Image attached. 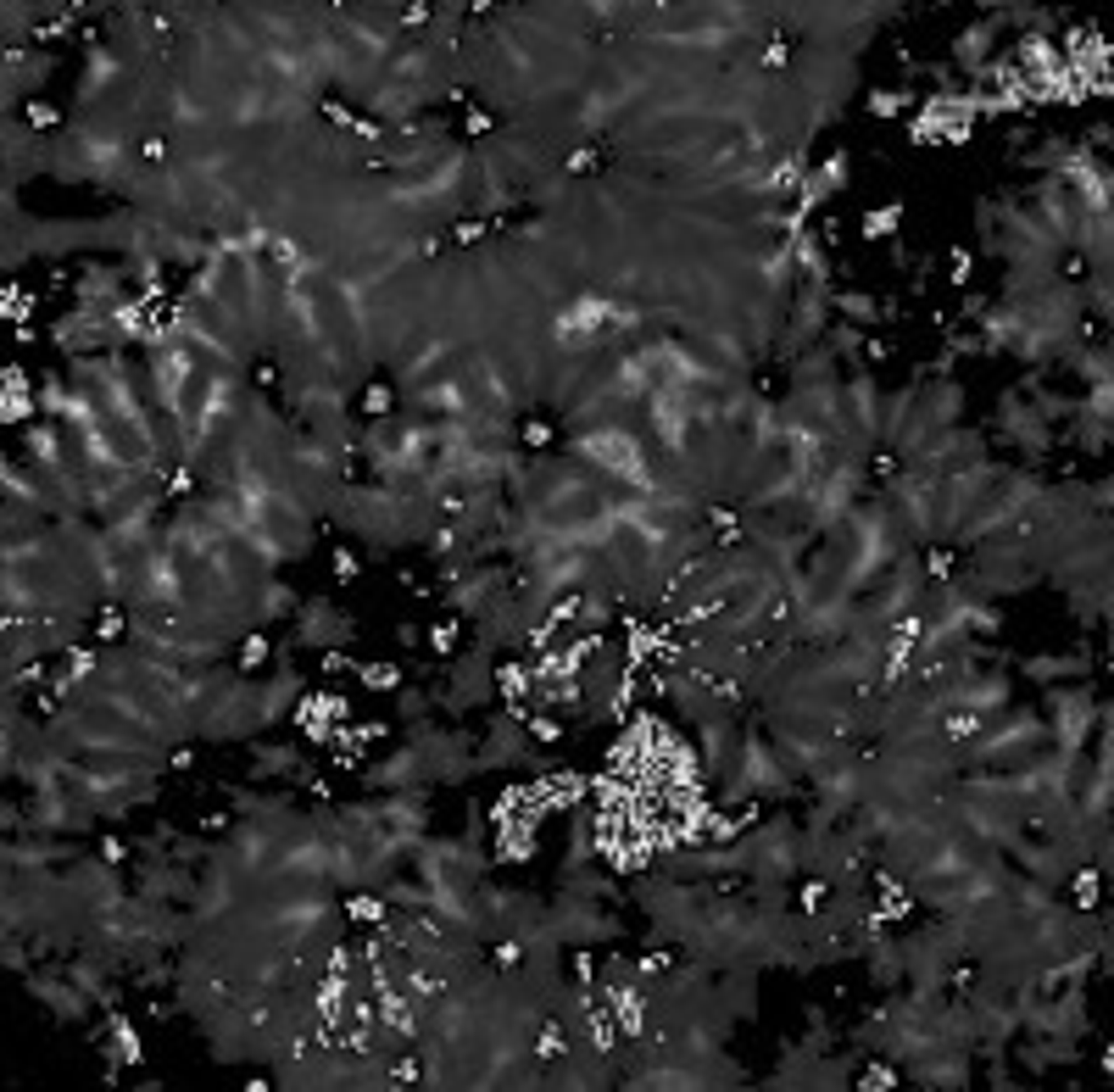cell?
Returning a JSON list of instances; mask_svg holds the SVG:
<instances>
[{"label":"cell","instance_id":"cell-1","mask_svg":"<svg viewBox=\"0 0 1114 1092\" xmlns=\"http://www.w3.org/2000/svg\"><path fill=\"white\" fill-rule=\"evenodd\" d=\"M608 1009H613V1020H619L624 1036H641L647 1031V1009H641V998H635V987H608Z\"/></svg>","mask_w":1114,"mask_h":1092},{"label":"cell","instance_id":"cell-2","mask_svg":"<svg viewBox=\"0 0 1114 1092\" xmlns=\"http://www.w3.org/2000/svg\"><path fill=\"white\" fill-rule=\"evenodd\" d=\"M529 686H535V669L529 663H496V691L507 697V708H519L529 697Z\"/></svg>","mask_w":1114,"mask_h":1092},{"label":"cell","instance_id":"cell-3","mask_svg":"<svg viewBox=\"0 0 1114 1092\" xmlns=\"http://www.w3.org/2000/svg\"><path fill=\"white\" fill-rule=\"evenodd\" d=\"M586 1026H590V1042H596V1054H613V1042H619V1020H613V1009H608V1003L586 998Z\"/></svg>","mask_w":1114,"mask_h":1092},{"label":"cell","instance_id":"cell-4","mask_svg":"<svg viewBox=\"0 0 1114 1092\" xmlns=\"http://www.w3.org/2000/svg\"><path fill=\"white\" fill-rule=\"evenodd\" d=\"M898 223H902V207L892 201V207H869L864 218H858V234L864 240H892L898 234Z\"/></svg>","mask_w":1114,"mask_h":1092},{"label":"cell","instance_id":"cell-5","mask_svg":"<svg viewBox=\"0 0 1114 1092\" xmlns=\"http://www.w3.org/2000/svg\"><path fill=\"white\" fill-rule=\"evenodd\" d=\"M357 680H363V691H379V697L385 691H402V663H390V657L385 663H363Z\"/></svg>","mask_w":1114,"mask_h":1092},{"label":"cell","instance_id":"cell-6","mask_svg":"<svg viewBox=\"0 0 1114 1092\" xmlns=\"http://www.w3.org/2000/svg\"><path fill=\"white\" fill-rule=\"evenodd\" d=\"M563 1054H568L563 1020H546V1026H541V1036H535V1059H541V1064H552V1059H563Z\"/></svg>","mask_w":1114,"mask_h":1092},{"label":"cell","instance_id":"cell-7","mask_svg":"<svg viewBox=\"0 0 1114 1092\" xmlns=\"http://www.w3.org/2000/svg\"><path fill=\"white\" fill-rule=\"evenodd\" d=\"M858 1087H864V1092H892V1087H898V1064L869 1059L864 1070H858Z\"/></svg>","mask_w":1114,"mask_h":1092},{"label":"cell","instance_id":"cell-8","mask_svg":"<svg viewBox=\"0 0 1114 1092\" xmlns=\"http://www.w3.org/2000/svg\"><path fill=\"white\" fill-rule=\"evenodd\" d=\"M357 407H363V412H368V418H390V407H396V390H390V385H379V379H373L368 390H363V402H357Z\"/></svg>","mask_w":1114,"mask_h":1092},{"label":"cell","instance_id":"cell-9","mask_svg":"<svg viewBox=\"0 0 1114 1092\" xmlns=\"http://www.w3.org/2000/svg\"><path fill=\"white\" fill-rule=\"evenodd\" d=\"M112 1036H118V1054H123V1064H140V1059H145V1048H140V1036H134V1026H128L123 1014H112Z\"/></svg>","mask_w":1114,"mask_h":1092},{"label":"cell","instance_id":"cell-10","mask_svg":"<svg viewBox=\"0 0 1114 1092\" xmlns=\"http://www.w3.org/2000/svg\"><path fill=\"white\" fill-rule=\"evenodd\" d=\"M969 274H975V251H969V246H953V251H947V279H953V290H964Z\"/></svg>","mask_w":1114,"mask_h":1092},{"label":"cell","instance_id":"cell-11","mask_svg":"<svg viewBox=\"0 0 1114 1092\" xmlns=\"http://www.w3.org/2000/svg\"><path fill=\"white\" fill-rule=\"evenodd\" d=\"M457 635H463V624H457V619H440V624L430 630V653L452 657V653H457Z\"/></svg>","mask_w":1114,"mask_h":1092},{"label":"cell","instance_id":"cell-12","mask_svg":"<svg viewBox=\"0 0 1114 1092\" xmlns=\"http://www.w3.org/2000/svg\"><path fill=\"white\" fill-rule=\"evenodd\" d=\"M1098 892H1103V880H1098V870H1076V908H1098Z\"/></svg>","mask_w":1114,"mask_h":1092},{"label":"cell","instance_id":"cell-13","mask_svg":"<svg viewBox=\"0 0 1114 1092\" xmlns=\"http://www.w3.org/2000/svg\"><path fill=\"white\" fill-rule=\"evenodd\" d=\"M529 742H541V747H552V742H563V724H557L552 714H529Z\"/></svg>","mask_w":1114,"mask_h":1092},{"label":"cell","instance_id":"cell-14","mask_svg":"<svg viewBox=\"0 0 1114 1092\" xmlns=\"http://www.w3.org/2000/svg\"><path fill=\"white\" fill-rule=\"evenodd\" d=\"M268 653H274V641H268V635H246V647H240V669H262Z\"/></svg>","mask_w":1114,"mask_h":1092},{"label":"cell","instance_id":"cell-15","mask_svg":"<svg viewBox=\"0 0 1114 1092\" xmlns=\"http://www.w3.org/2000/svg\"><path fill=\"white\" fill-rule=\"evenodd\" d=\"M345 914H351L357 925H379V920H385V903H379V898H351Z\"/></svg>","mask_w":1114,"mask_h":1092},{"label":"cell","instance_id":"cell-16","mask_svg":"<svg viewBox=\"0 0 1114 1092\" xmlns=\"http://www.w3.org/2000/svg\"><path fill=\"white\" fill-rule=\"evenodd\" d=\"M902 100H908L902 90H875V95H869V112H875V118H898Z\"/></svg>","mask_w":1114,"mask_h":1092},{"label":"cell","instance_id":"cell-17","mask_svg":"<svg viewBox=\"0 0 1114 1092\" xmlns=\"http://www.w3.org/2000/svg\"><path fill=\"white\" fill-rule=\"evenodd\" d=\"M797 903H803L808 914H819V908L831 903V886H825V880L813 875V880H803V892H797Z\"/></svg>","mask_w":1114,"mask_h":1092},{"label":"cell","instance_id":"cell-18","mask_svg":"<svg viewBox=\"0 0 1114 1092\" xmlns=\"http://www.w3.org/2000/svg\"><path fill=\"white\" fill-rule=\"evenodd\" d=\"M268 256H274L278 268H290V274H296V262H301V246H296V240H284V234H274V240H268Z\"/></svg>","mask_w":1114,"mask_h":1092},{"label":"cell","instance_id":"cell-19","mask_svg":"<svg viewBox=\"0 0 1114 1092\" xmlns=\"http://www.w3.org/2000/svg\"><path fill=\"white\" fill-rule=\"evenodd\" d=\"M836 307L847 312V318H875V312H880V301H875V296H858V290H853V296H836Z\"/></svg>","mask_w":1114,"mask_h":1092},{"label":"cell","instance_id":"cell-20","mask_svg":"<svg viewBox=\"0 0 1114 1092\" xmlns=\"http://www.w3.org/2000/svg\"><path fill=\"white\" fill-rule=\"evenodd\" d=\"M552 440H557V430L546 424V418H529V424H524V446H529V452H546Z\"/></svg>","mask_w":1114,"mask_h":1092},{"label":"cell","instance_id":"cell-21","mask_svg":"<svg viewBox=\"0 0 1114 1092\" xmlns=\"http://www.w3.org/2000/svg\"><path fill=\"white\" fill-rule=\"evenodd\" d=\"M975 730H981V714H969V708H959V714H947V736H953V742H969Z\"/></svg>","mask_w":1114,"mask_h":1092},{"label":"cell","instance_id":"cell-22","mask_svg":"<svg viewBox=\"0 0 1114 1092\" xmlns=\"http://www.w3.org/2000/svg\"><path fill=\"white\" fill-rule=\"evenodd\" d=\"M118 635H123V613L118 608H100L95 613V641H118Z\"/></svg>","mask_w":1114,"mask_h":1092},{"label":"cell","instance_id":"cell-23","mask_svg":"<svg viewBox=\"0 0 1114 1092\" xmlns=\"http://www.w3.org/2000/svg\"><path fill=\"white\" fill-rule=\"evenodd\" d=\"M23 118H29L33 128H56V123H62V112H56V106H45V100H23Z\"/></svg>","mask_w":1114,"mask_h":1092},{"label":"cell","instance_id":"cell-24","mask_svg":"<svg viewBox=\"0 0 1114 1092\" xmlns=\"http://www.w3.org/2000/svg\"><path fill=\"white\" fill-rule=\"evenodd\" d=\"M491 965L496 969H519V965H524V947H519V942H496V947H491Z\"/></svg>","mask_w":1114,"mask_h":1092},{"label":"cell","instance_id":"cell-25","mask_svg":"<svg viewBox=\"0 0 1114 1092\" xmlns=\"http://www.w3.org/2000/svg\"><path fill=\"white\" fill-rule=\"evenodd\" d=\"M418 1076H424V1059H418V1054H407V1059L390 1070V1087H412Z\"/></svg>","mask_w":1114,"mask_h":1092},{"label":"cell","instance_id":"cell-26","mask_svg":"<svg viewBox=\"0 0 1114 1092\" xmlns=\"http://www.w3.org/2000/svg\"><path fill=\"white\" fill-rule=\"evenodd\" d=\"M407 987H412L418 998H440V992H446V981H440V975H424V969H412V975H407Z\"/></svg>","mask_w":1114,"mask_h":1092},{"label":"cell","instance_id":"cell-27","mask_svg":"<svg viewBox=\"0 0 1114 1092\" xmlns=\"http://www.w3.org/2000/svg\"><path fill=\"white\" fill-rule=\"evenodd\" d=\"M318 669H323V675H357V669H363V663H351V657H345V653H335V647H329V653L318 657Z\"/></svg>","mask_w":1114,"mask_h":1092},{"label":"cell","instance_id":"cell-28","mask_svg":"<svg viewBox=\"0 0 1114 1092\" xmlns=\"http://www.w3.org/2000/svg\"><path fill=\"white\" fill-rule=\"evenodd\" d=\"M758 62L769 67V73H774V67H786V62H791V45H786V39H769V45H764V56H758Z\"/></svg>","mask_w":1114,"mask_h":1092},{"label":"cell","instance_id":"cell-29","mask_svg":"<svg viewBox=\"0 0 1114 1092\" xmlns=\"http://www.w3.org/2000/svg\"><path fill=\"white\" fill-rule=\"evenodd\" d=\"M596 162H602V145H580V151L568 156V173H590Z\"/></svg>","mask_w":1114,"mask_h":1092},{"label":"cell","instance_id":"cell-30","mask_svg":"<svg viewBox=\"0 0 1114 1092\" xmlns=\"http://www.w3.org/2000/svg\"><path fill=\"white\" fill-rule=\"evenodd\" d=\"M357 568H363V563H357V552H351V546H335V574H341L345 586L357 580Z\"/></svg>","mask_w":1114,"mask_h":1092},{"label":"cell","instance_id":"cell-31","mask_svg":"<svg viewBox=\"0 0 1114 1092\" xmlns=\"http://www.w3.org/2000/svg\"><path fill=\"white\" fill-rule=\"evenodd\" d=\"M452 240H457V246H474V240H485V223H479V218H463L457 229H452Z\"/></svg>","mask_w":1114,"mask_h":1092},{"label":"cell","instance_id":"cell-32","mask_svg":"<svg viewBox=\"0 0 1114 1092\" xmlns=\"http://www.w3.org/2000/svg\"><path fill=\"white\" fill-rule=\"evenodd\" d=\"M1058 274H1064V279H1086V274H1092V262H1086V251H1070Z\"/></svg>","mask_w":1114,"mask_h":1092},{"label":"cell","instance_id":"cell-33","mask_svg":"<svg viewBox=\"0 0 1114 1092\" xmlns=\"http://www.w3.org/2000/svg\"><path fill=\"white\" fill-rule=\"evenodd\" d=\"M930 574H936V580H942V574H953V546H930Z\"/></svg>","mask_w":1114,"mask_h":1092},{"label":"cell","instance_id":"cell-34","mask_svg":"<svg viewBox=\"0 0 1114 1092\" xmlns=\"http://www.w3.org/2000/svg\"><path fill=\"white\" fill-rule=\"evenodd\" d=\"M669 965H675V953H669V947H657V953L641 959V975H657V969H669Z\"/></svg>","mask_w":1114,"mask_h":1092},{"label":"cell","instance_id":"cell-35","mask_svg":"<svg viewBox=\"0 0 1114 1092\" xmlns=\"http://www.w3.org/2000/svg\"><path fill=\"white\" fill-rule=\"evenodd\" d=\"M140 156H145V162H162V156H167V140H162V134H145V140H140Z\"/></svg>","mask_w":1114,"mask_h":1092},{"label":"cell","instance_id":"cell-36","mask_svg":"<svg viewBox=\"0 0 1114 1092\" xmlns=\"http://www.w3.org/2000/svg\"><path fill=\"white\" fill-rule=\"evenodd\" d=\"M402 29H430V6H402Z\"/></svg>","mask_w":1114,"mask_h":1092},{"label":"cell","instance_id":"cell-37","mask_svg":"<svg viewBox=\"0 0 1114 1092\" xmlns=\"http://www.w3.org/2000/svg\"><path fill=\"white\" fill-rule=\"evenodd\" d=\"M100 858H106V864H123V858H128V847L118 842V836H100Z\"/></svg>","mask_w":1114,"mask_h":1092},{"label":"cell","instance_id":"cell-38","mask_svg":"<svg viewBox=\"0 0 1114 1092\" xmlns=\"http://www.w3.org/2000/svg\"><path fill=\"white\" fill-rule=\"evenodd\" d=\"M864 363H892V341H864Z\"/></svg>","mask_w":1114,"mask_h":1092},{"label":"cell","instance_id":"cell-39","mask_svg":"<svg viewBox=\"0 0 1114 1092\" xmlns=\"http://www.w3.org/2000/svg\"><path fill=\"white\" fill-rule=\"evenodd\" d=\"M323 118H329V123H351V106H345V100H323Z\"/></svg>","mask_w":1114,"mask_h":1092},{"label":"cell","instance_id":"cell-40","mask_svg":"<svg viewBox=\"0 0 1114 1092\" xmlns=\"http://www.w3.org/2000/svg\"><path fill=\"white\" fill-rule=\"evenodd\" d=\"M90 669H95V657L84 653V647H78V653L67 657V669H62V675H90Z\"/></svg>","mask_w":1114,"mask_h":1092},{"label":"cell","instance_id":"cell-41","mask_svg":"<svg viewBox=\"0 0 1114 1092\" xmlns=\"http://www.w3.org/2000/svg\"><path fill=\"white\" fill-rule=\"evenodd\" d=\"M396 641H402V647H418V641H424V630H418V624H396Z\"/></svg>","mask_w":1114,"mask_h":1092},{"label":"cell","instance_id":"cell-42","mask_svg":"<svg viewBox=\"0 0 1114 1092\" xmlns=\"http://www.w3.org/2000/svg\"><path fill=\"white\" fill-rule=\"evenodd\" d=\"M468 134H491V112H468Z\"/></svg>","mask_w":1114,"mask_h":1092},{"label":"cell","instance_id":"cell-43","mask_svg":"<svg viewBox=\"0 0 1114 1092\" xmlns=\"http://www.w3.org/2000/svg\"><path fill=\"white\" fill-rule=\"evenodd\" d=\"M189 764H195V747H179L173 758H167V769H189Z\"/></svg>","mask_w":1114,"mask_h":1092}]
</instances>
